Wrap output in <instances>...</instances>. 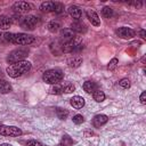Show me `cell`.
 <instances>
[{
  "label": "cell",
  "mask_w": 146,
  "mask_h": 146,
  "mask_svg": "<svg viewBox=\"0 0 146 146\" xmlns=\"http://www.w3.org/2000/svg\"><path fill=\"white\" fill-rule=\"evenodd\" d=\"M72 145H73L72 138H71L68 135H64V136L62 137L60 143H59L57 146H72Z\"/></svg>",
  "instance_id": "obj_22"
},
{
  "label": "cell",
  "mask_w": 146,
  "mask_h": 146,
  "mask_svg": "<svg viewBox=\"0 0 146 146\" xmlns=\"http://www.w3.org/2000/svg\"><path fill=\"white\" fill-rule=\"evenodd\" d=\"M71 105L74 107V108H82L83 106H84V99H83V97H81V96H74L73 98H71Z\"/></svg>",
  "instance_id": "obj_15"
},
{
  "label": "cell",
  "mask_w": 146,
  "mask_h": 146,
  "mask_svg": "<svg viewBox=\"0 0 146 146\" xmlns=\"http://www.w3.org/2000/svg\"><path fill=\"white\" fill-rule=\"evenodd\" d=\"M67 11H68V14L71 15V17H73L75 21H79L80 18H81V16H82V11H81V9L78 7V6H70L68 7V9H67Z\"/></svg>",
  "instance_id": "obj_12"
},
{
  "label": "cell",
  "mask_w": 146,
  "mask_h": 146,
  "mask_svg": "<svg viewBox=\"0 0 146 146\" xmlns=\"http://www.w3.org/2000/svg\"><path fill=\"white\" fill-rule=\"evenodd\" d=\"M139 34H140V36H141L143 39H145V38H146V33H145V30H140V31H139Z\"/></svg>",
  "instance_id": "obj_34"
},
{
  "label": "cell",
  "mask_w": 146,
  "mask_h": 146,
  "mask_svg": "<svg viewBox=\"0 0 146 146\" xmlns=\"http://www.w3.org/2000/svg\"><path fill=\"white\" fill-rule=\"evenodd\" d=\"M31 67H32V65H31L30 62L22 60V62H18V63L9 65L7 67V70H6V72L10 78H18V76L27 73L31 70Z\"/></svg>",
  "instance_id": "obj_2"
},
{
  "label": "cell",
  "mask_w": 146,
  "mask_h": 146,
  "mask_svg": "<svg viewBox=\"0 0 146 146\" xmlns=\"http://www.w3.org/2000/svg\"><path fill=\"white\" fill-rule=\"evenodd\" d=\"M76 46H78V43H76L74 40L64 41V42L60 43V50H62L63 52H66V54H67V52H73V51H75Z\"/></svg>",
  "instance_id": "obj_9"
},
{
  "label": "cell",
  "mask_w": 146,
  "mask_h": 146,
  "mask_svg": "<svg viewBox=\"0 0 146 146\" xmlns=\"http://www.w3.org/2000/svg\"><path fill=\"white\" fill-rule=\"evenodd\" d=\"M25 146H42V144L40 141H38V140L32 139V140H27L25 143Z\"/></svg>",
  "instance_id": "obj_32"
},
{
  "label": "cell",
  "mask_w": 146,
  "mask_h": 146,
  "mask_svg": "<svg viewBox=\"0 0 146 146\" xmlns=\"http://www.w3.org/2000/svg\"><path fill=\"white\" fill-rule=\"evenodd\" d=\"M71 26H72V30H73L74 32H78V33H84V32L87 31V26H86V24L82 23V22H80V21H75V22H73Z\"/></svg>",
  "instance_id": "obj_14"
},
{
  "label": "cell",
  "mask_w": 146,
  "mask_h": 146,
  "mask_svg": "<svg viewBox=\"0 0 146 146\" xmlns=\"http://www.w3.org/2000/svg\"><path fill=\"white\" fill-rule=\"evenodd\" d=\"M56 114L60 120H65L68 116V111L65 110V108H62V107H57L56 108Z\"/></svg>",
  "instance_id": "obj_23"
},
{
  "label": "cell",
  "mask_w": 146,
  "mask_h": 146,
  "mask_svg": "<svg viewBox=\"0 0 146 146\" xmlns=\"http://www.w3.org/2000/svg\"><path fill=\"white\" fill-rule=\"evenodd\" d=\"M3 38L8 42H11L18 46H27L35 41V38L33 35H30L26 33H5Z\"/></svg>",
  "instance_id": "obj_1"
},
{
  "label": "cell",
  "mask_w": 146,
  "mask_h": 146,
  "mask_svg": "<svg viewBox=\"0 0 146 146\" xmlns=\"http://www.w3.org/2000/svg\"><path fill=\"white\" fill-rule=\"evenodd\" d=\"M82 87H83V90L88 94H94V91L97 90V84L94 81H86Z\"/></svg>",
  "instance_id": "obj_17"
},
{
  "label": "cell",
  "mask_w": 146,
  "mask_h": 146,
  "mask_svg": "<svg viewBox=\"0 0 146 146\" xmlns=\"http://www.w3.org/2000/svg\"><path fill=\"white\" fill-rule=\"evenodd\" d=\"M86 15H87L88 19L90 21V23H91L92 25H95V26H99V25H100V18H99V16H98L94 10L87 9V10H86Z\"/></svg>",
  "instance_id": "obj_11"
},
{
  "label": "cell",
  "mask_w": 146,
  "mask_h": 146,
  "mask_svg": "<svg viewBox=\"0 0 146 146\" xmlns=\"http://www.w3.org/2000/svg\"><path fill=\"white\" fill-rule=\"evenodd\" d=\"M119 84H120V87H122L124 89H128L130 87V81H129V79H122V80L119 81Z\"/></svg>",
  "instance_id": "obj_30"
},
{
  "label": "cell",
  "mask_w": 146,
  "mask_h": 146,
  "mask_svg": "<svg viewBox=\"0 0 146 146\" xmlns=\"http://www.w3.org/2000/svg\"><path fill=\"white\" fill-rule=\"evenodd\" d=\"M102 14H103L104 17L111 18V17L113 16V9H112L111 7H104V8L102 9Z\"/></svg>",
  "instance_id": "obj_26"
},
{
  "label": "cell",
  "mask_w": 146,
  "mask_h": 146,
  "mask_svg": "<svg viewBox=\"0 0 146 146\" xmlns=\"http://www.w3.org/2000/svg\"><path fill=\"white\" fill-rule=\"evenodd\" d=\"M117 63H119V60H117L116 58H113V59H111V60H110V63H108V65H107V68H108L110 71H113V70H115V67L117 66Z\"/></svg>",
  "instance_id": "obj_29"
},
{
  "label": "cell",
  "mask_w": 146,
  "mask_h": 146,
  "mask_svg": "<svg viewBox=\"0 0 146 146\" xmlns=\"http://www.w3.org/2000/svg\"><path fill=\"white\" fill-rule=\"evenodd\" d=\"M0 146H13V145H10V144H7V143H3V144H1Z\"/></svg>",
  "instance_id": "obj_35"
},
{
  "label": "cell",
  "mask_w": 146,
  "mask_h": 146,
  "mask_svg": "<svg viewBox=\"0 0 146 146\" xmlns=\"http://www.w3.org/2000/svg\"><path fill=\"white\" fill-rule=\"evenodd\" d=\"M0 135L7 137H18L22 135V130L15 125H0Z\"/></svg>",
  "instance_id": "obj_5"
},
{
  "label": "cell",
  "mask_w": 146,
  "mask_h": 146,
  "mask_svg": "<svg viewBox=\"0 0 146 146\" xmlns=\"http://www.w3.org/2000/svg\"><path fill=\"white\" fill-rule=\"evenodd\" d=\"M39 23V18L33 15H27L21 21V26L25 30H33Z\"/></svg>",
  "instance_id": "obj_6"
},
{
  "label": "cell",
  "mask_w": 146,
  "mask_h": 146,
  "mask_svg": "<svg viewBox=\"0 0 146 146\" xmlns=\"http://www.w3.org/2000/svg\"><path fill=\"white\" fill-rule=\"evenodd\" d=\"M107 121H108L107 115H105V114H97V115H95L94 119H92V124H94L95 128H100V127L104 125Z\"/></svg>",
  "instance_id": "obj_10"
},
{
  "label": "cell",
  "mask_w": 146,
  "mask_h": 146,
  "mask_svg": "<svg viewBox=\"0 0 146 146\" xmlns=\"http://www.w3.org/2000/svg\"><path fill=\"white\" fill-rule=\"evenodd\" d=\"M116 34H117V36H120L122 39H131L132 36H135V31L129 27L122 26L116 30Z\"/></svg>",
  "instance_id": "obj_8"
},
{
  "label": "cell",
  "mask_w": 146,
  "mask_h": 146,
  "mask_svg": "<svg viewBox=\"0 0 146 146\" xmlns=\"http://www.w3.org/2000/svg\"><path fill=\"white\" fill-rule=\"evenodd\" d=\"M13 9L18 14H24V13L30 11L32 9V6L25 1H17L13 5Z\"/></svg>",
  "instance_id": "obj_7"
},
{
  "label": "cell",
  "mask_w": 146,
  "mask_h": 146,
  "mask_svg": "<svg viewBox=\"0 0 146 146\" xmlns=\"http://www.w3.org/2000/svg\"><path fill=\"white\" fill-rule=\"evenodd\" d=\"M72 121H73V123H75V124H81V123L84 122V117H83L81 114H76V115L73 116Z\"/></svg>",
  "instance_id": "obj_28"
},
{
  "label": "cell",
  "mask_w": 146,
  "mask_h": 146,
  "mask_svg": "<svg viewBox=\"0 0 146 146\" xmlns=\"http://www.w3.org/2000/svg\"><path fill=\"white\" fill-rule=\"evenodd\" d=\"M63 11H64V5L63 3H59V2H55V13L60 14Z\"/></svg>",
  "instance_id": "obj_31"
},
{
  "label": "cell",
  "mask_w": 146,
  "mask_h": 146,
  "mask_svg": "<svg viewBox=\"0 0 146 146\" xmlns=\"http://www.w3.org/2000/svg\"><path fill=\"white\" fill-rule=\"evenodd\" d=\"M42 79L46 83L49 84H57L62 79H63V72L59 68H52V70H48L43 73Z\"/></svg>",
  "instance_id": "obj_3"
},
{
  "label": "cell",
  "mask_w": 146,
  "mask_h": 146,
  "mask_svg": "<svg viewBox=\"0 0 146 146\" xmlns=\"http://www.w3.org/2000/svg\"><path fill=\"white\" fill-rule=\"evenodd\" d=\"M60 35L64 39V41H71V40H74L75 32L72 29H63L60 31Z\"/></svg>",
  "instance_id": "obj_13"
},
{
  "label": "cell",
  "mask_w": 146,
  "mask_h": 146,
  "mask_svg": "<svg viewBox=\"0 0 146 146\" xmlns=\"http://www.w3.org/2000/svg\"><path fill=\"white\" fill-rule=\"evenodd\" d=\"M10 25H11V19L9 17H7V16L1 15L0 16V29L7 30V29L10 27Z\"/></svg>",
  "instance_id": "obj_20"
},
{
  "label": "cell",
  "mask_w": 146,
  "mask_h": 146,
  "mask_svg": "<svg viewBox=\"0 0 146 146\" xmlns=\"http://www.w3.org/2000/svg\"><path fill=\"white\" fill-rule=\"evenodd\" d=\"M67 64H68L70 67H73V68L79 67V66L82 64V57H80V56H74V57H72V58H70V59L67 60Z\"/></svg>",
  "instance_id": "obj_19"
},
{
  "label": "cell",
  "mask_w": 146,
  "mask_h": 146,
  "mask_svg": "<svg viewBox=\"0 0 146 146\" xmlns=\"http://www.w3.org/2000/svg\"><path fill=\"white\" fill-rule=\"evenodd\" d=\"M40 9L44 13H50V11H55V2L52 1H44L40 5Z\"/></svg>",
  "instance_id": "obj_16"
},
{
  "label": "cell",
  "mask_w": 146,
  "mask_h": 146,
  "mask_svg": "<svg viewBox=\"0 0 146 146\" xmlns=\"http://www.w3.org/2000/svg\"><path fill=\"white\" fill-rule=\"evenodd\" d=\"M50 94H54V95H60L63 92V89H62V86H58V84H54L50 90H49Z\"/></svg>",
  "instance_id": "obj_27"
},
{
  "label": "cell",
  "mask_w": 146,
  "mask_h": 146,
  "mask_svg": "<svg viewBox=\"0 0 146 146\" xmlns=\"http://www.w3.org/2000/svg\"><path fill=\"white\" fill-rule=\"evenodd\" d=\"M27 54H29V49L27 48H17L15 50H13L8 57H7V62L9 64H15V63H18V62H22L24 60L26 57H27Z\"/></svg>",
  "instance_id": "obj_4"
},
{
  "label": "cell",
  "mask_w": 146,
  "mask_h": 146,
  "mask_svg": "<svg viewBox=\"0 0 146 146\" xmlns=\"http://www.w3.org/2000/svg\"><path fill=\"white\" fill-rule=\"evenodd\" d=\"M59 27H60V24H59L57 21H51V22L48 23V30H49L50 32H52V33L57 32V31L59 30Z\"/></svg>",
  "instance_id": "obj_24"
},
{
  "label": "cell",
  "mask_w": 146,
  "mask_h": 146,
  "mask_svg": "<svg viewBox=\"0 0 146 146\" xmlns=\"http://www.w3.org/2000/svg\"><path fill=\"white\" fill-rule=\"evenodd\" d=\"M140 103L143 104V105H145L146 104V91H143L141 92V95H140Z\"/></svg>",
  "instance_id": "obj_33"
},
{
  "label": "cell",
  "mask_w": 146,
  "mask_h": 146,
  "mask_svg": "<svg viewBox=\"0 0 146 146\" xmlns=\"http://www.w3.org/2000/svg\"><path fill=\"white\" fill-rule=\"evenodd\" d=\"M92 97H94V99H95L97 103H102V102L105 99V94H104V91H102L100 89H97L96 91H94Z\"/></svg>",
  "instance_id": "obj_21"
},
{
  "label": "cell",
  "mask_w": 146,
  "mask_h": 146,
  "mask_svg": "<svg viewBox=\"0 0 146 146\" xmlns=\"http://www.w3.org/2000/svg\"><path fill=\"white\" fill-rule=\"evenodd\" d=\"M11 90H13L11 84H10L8 81H6V80L0 79V92H1V94H8V92H10Z\"/></svg>",
  "instance_id": "obj_18"
},
{
  "label": "cell",
  "mask_w": 146,
  "mask_h": 146,
  "mask_svg": "<svg viewBox=\"0 0 146 146\" xmlns=\"http://www.w3.org/2000/svg\"><path fill=\"white\" fill-rule=\"evenodd\" d=\"M62 89H63V92L70 94V92L74 91L75 87H74V84H73V83H71V82H66V83H64V84L62 86Z\"/></svg>",
  "instance_id": "obj_25"
}]
</instances>
